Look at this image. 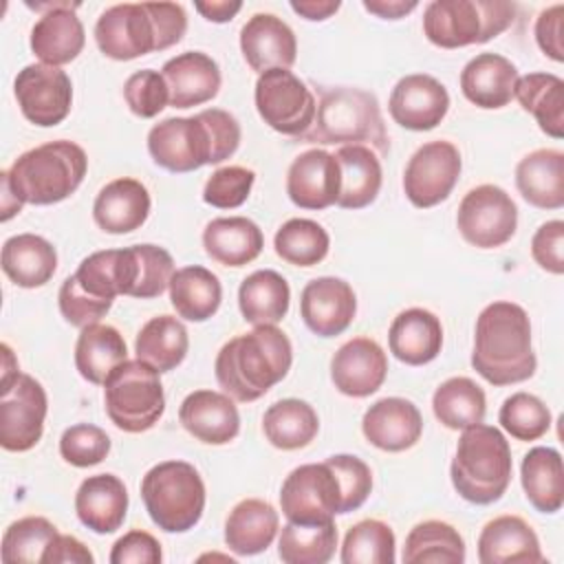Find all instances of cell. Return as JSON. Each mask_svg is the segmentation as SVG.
<instances>
[{
	"label": "cell",
	"mask_w": 564,
	"mask_h": 564,
	"mask_svg": "<svg viewBox=\"0 0 564 564\" xmlns=\"http://www.w3.org/2000/svg\"><path fill=\"white\" fill-rule=\"evenodd\" d=\"M240 137V123L231 112L207 108L194 117H170L152 126L148 152L159 167L185 174L234 156Z\"/></svg>",
	"instance_id": "6da1fadb"
},
{
	"label": "cell",
	"mask_w": 564,
	"mask_h": 564,
	"mask_svg": "<svg viewBox=\"0 0 564 564\" xmlns=\"http://www.w3.org/2000/svg\"><path fill=\"white\" fill-rule=\"evenodd\" d=\"M474 370L491 386H513L533 377L538 359L527 311L507 300L487 304L474 330Z\"/></svg>",
	"instance_id": "7a4b0ae2"
},
{
	"label": "cell",
	"mask_w": 564,
	"mask_h": 564,
	"mask_svg": "<svg viewBox=\"0 0 564 564\" xmlns=\"http://www.w3.org/2000/svg\"><path fill=\"white\" fill-rule=\"evenodd\" d=\"M293 364V346L278 326H253L231 337L216 355L214 372L218 386L240 403L264 397L280 383Z\"/></svg>",
	"instance_id": "3957f363"
},
{
	"label": "cell",
	"mask_w": 564,
	"mask_h": 564,
	"mask_svg": "<svg viewBox=\"0 0 564 564\" xmlns=\"http://www.w3.org/2000/svg\"><path fill=\"white\" fill-rule=\"evenodd\" d=\"M185 31L187 13L178 2H121L97 18L95 42L106 57L130 62L178 44Z\"/></svg>",
	"instance_id": "277c9868"
},
{
	"label": "cell",
	"mask_w": 564,
	"mask_h": 564,
	"mask_svg": "<svg viewBox=\"0 0 564 564\" xmlns=\"http://www.w3.org/2000/svg\"><path fill=\"white\" fill-rule=\"evenodd\" d=\"M300 141L319 145H366L379 156L390 152V137L377 97L370 90L350 86L322 90L315 121Z\"/></svg>",
	"instance_id": "5b68a950"
},
{
	"label": "cell",
	"mask_w": 564,
	"mask_h": 564,
	"mask_svg": "<svg viewBox=\"0 0 564 564\" xmlns=\"http://www.w3.org/2000/svg\"><path fill=\"white\" fill-rule=\"evenodd\" d=\"M511 447L498 427L476 423L463 430L449 465L452 485L463 500L471 505L498 502L511 482Z\"/></svg>",
	"instance_id": "8992f818"
},
{
	"label": "cell",
	"mask_w": 564,
	"mask_h": 564,
	"mask_svg": "<svg viewBox=\"0 0 564 564\" xmlns=\"http://www.w3.org/2000/svg\"><path fill=\"white\" fill-rule=\"evenodd\" d=\"M88 170L82 145L57 139L22 152L7 170L13 194L29 205H53L77 192Z\"/></svg>",
	"instance_id": "52a82bcc"
},
{
	"label": "cell",
	"mask_w": 564,
	"mask_h": 564,
	"mask_svg": "<svg viewBox=\"0 0 564 564\" xmlns=\"http://www.w3.org/2000/svg\"><path fill=\"white\" fill-rule=\"evenodd\" d=\"M141 498L150 520L159 529L165 533H185L200 522L207 494L192 463L163 460L145 471Z\"/></svg>",
	"instance_id": "ba28073f"
},
{
	"label": "cell",
	"mask_w": 564,
	"mask_h": 564,
	"mask_svg": "<svg viewBox=\"0 0 564 564\" xmlns=\"http://www.w3.org/2000/svg\"><path fill=\"white\" fill-rule=\"evenodd\" d=\"M516 4L505 0H434L423 11V33L438 48L485 44L505 33Z\"/></svg>",
	"instance_id": "9c48e42d"
},
{
	"label": "cell",
	"mask_w": 564,
	"mask_h": 564,
	"mask_svg": "<svg viewBox=\"0 0 564 564\" xmlns=\"http://www.w3.org/2000/svg\"><path fill=\"white\" fill-rule=\"evenodd\" d=\"M104 408L119 430L148 432L165 412L161 372L141 359H126L104 381Z\"/></svg>",
	"instance_id": "30bf717a"
},
{
	"label": "cell",
	"mask_w": 564,
	"mask_h": 564,
	"mask_svg": "<svg viewBox=\"0 0 564 564\" xmlns=\"http://www.w3.org/2000/svg\"><path fill=\"white\" fill-rule=\"evenodd\" d=\"M253 101L260 119L275 132L302 139L317 112L313 90L289 68H271L258 75Z\"/></svg>",
	"instance_id": "8fae6325"
},
{
	"label": "cell",
	"mask_w": 564,
	"mask_h": 564,
	"mask_svg": "<svg viewBox=\"0 0 564 564\" xmlns=\"http://www.w3.org/2000/svg\"><path fill=\"white\" fill-rule=\"evenodd\" d=\"M456 227L471 247L498 249L507 245L518 229V207L502 187L485 183L463 196Z\"/></svg>",
	"instance_id": "7c38bea8"
},
{
	"label": "cell",
	"mask_w": 564,
	"mask_h": 564,
	"mask_svg": "<svg viewBox=\"0 0 564 564\" xmlns=\"http://www.w3.org/2000/svg\"><path fill=\"white\" fill-rule=\"evenodd\" d=\"M280 509L289 522L319 524L341 513V487L333 467L306 463L295 467L282 482Z\"/></svg>",
	"instance_id": "4fadbf2b"
},
{
	"label": "cell",
	"mask_w": 564,
	"mask_h": 564,
	"mask_svg": "<svg viewBox=\"0 0 564 564\" xmlns=\"http://www.w3.org/2000/svg\"><path fill=\"white\" fill-rule=\"evenodd\" d=\"M48 399L44 386L20 372L0 386V445L7 452H29L44 432Z\"/></svg>",
	"instance_id": "5bb4252c"
},
{
	"label": "cell",
	"mask_w": 564,
	"mask_h": 564,
	"mask_svg": "<svg viewBox=\"0 0 564 564\" xmlns=\"http://www.w3.org/2000/svg\"><path fill=\"white\" fill-rule=\"evenodd\" d=\"M460 170V152L452 141H427L410 156L405 165L403 192L414 207H434L452 194Z\"/></svg>",
	"instance_id": "9a60e30c"
},
{
	"label": "cell",
	"mask_w": 564,
	"mask_h": 564,
	"mask_svg": "<svg viewBox=\"0 0 564 564\" xmlns=\"http://www.w3.org/2000/svg\"><path fill=\"white\" fill-rule=\"evenodd\" d=\"M13 93L24 119L40 128L62 123L73 106V84L66 70L42 62L18 70Z\"/></svg>",
	"instance_id": "2e32d148"
},
{
	"label": "cell",
	"mask_w": 564,
	"mask_h": 564,
	"mask_svg": "<svg viewBox=\"0 0 564 564\" xmlns=\"http://www.w3.org/2000/svg\"><path fill=\"white\" fill-rule=\"evenodd\" d=\"M26 7L40 11V20L31 29V51L48 66L70 64L86 44L84 24L77 18L79 2L53 0V2H26Z\"/></svg>",
	"instance_id": "e0dca14e"
},
{
	"label": "cell",
	"mask_w": 564,
	"mask_h": 564,
	"mask_svg": "<svg viewBox=\"0 0 564 564\" xmlns=\"http://www.w3.org/2000/svg\"><path fill=\"white\" fill-rule=\"evenodd\" d=\"M449 110L447 88L427 73L401 77L388 99V112L405 130L425 132L436 128Z\"/></svg>",
	"instance_id": "ac0fdd59"
},
{
	"label": "cell",
	"mask_w": 564,
	"mask_h": 564,
	"mask_svg": "<svg viewBox=\"0 0 564 564\" xmlns=\"http://www.w3.org/2000/svg\"><path fill=\"white\" fill-rule=\"evenodd\" d=\"M300 315L317 337L341 335L357 315L355 291L341 278H315L302 289Z\"/></svg>",
	"instance_id": "d6986e66"
},
{
	"label": "cell",
	"mask_w": 564,
	"mask_h": 564,
	"mask_svg": "<svg viewBox=\"0 0 564 564\" xmlns=\"http://www.w3.org/2000/svg\"><path fill=\"white\" fill-rule=\"evenodd\" d=\"M388 375V357L370 337H352L330 359L333 386L352 399L375 394Z\"/></svg>",
	"instance_id": "ffe728a7"
},
{
	"label": "cell",
	"mask_w": 564,
	"mask_h": 564,
	"mask_svg": "<svg viewBox=\"0 0 564 564\" xmlns=\"http://www.w3.org/2000/svg\"><path fill=\"white\" fill-rule=\"evenodd\" d=\"M341 187L335 154L313 148L293 159L286 172V194L300 209H326L337 205Z\"/></svg>",
	"instance_id": "44dd1931"
},
{
	"label": "cell",
	"mask_w": 564,
	"mask_h": 564,
	"mask_svg": "<svg viewBox=\"0 0 564 564\" xmlns=\"http://www.w3.org/2000/svg\"><path fill=\"white\" fill-rule=\"evenodd\" d=\"M240 53L258 75L271 68H291L297 57V40L282 18L253 13L240 29Z\"/></svg>",
	"instance_id": "7402d4cb"
},
{
	"label": "cell",
	"mask_w": 564,
	"mask_h": 564,
	"mask_svg": "<svg viewBox=\"0 0 564 564\" xmlns=\"http://www.w3.org/2000/svg\"><path fill=\"white\" fill-rule=\"evenodd\" d=\"M178 421L187 434L205 445H227L240 432V414L234 399L227 392L194 390L181 408Z\"/></svg>",
	"instance_id": "603a6c76"
},
{
	"label": "cell",
	"mask_w": 564,
	"mask_h": 564,
	"mask_svg": "<svg viewBox=\"0 0 564 564\" xmlns=\"http://www.w3.org/2000/svg\"><path fill=\"white\" fill-rule=\"evenodd\" d=\"M361 432L366 441L381 452H405L419 443L423 434V416L412 401L386 397L366 410Z\"/></svg>",
	"instance_id": "cb8c5ba5"
},
{
	"label": "cell",
	"mask_w": 564,
	"mask_h": 564,
	"mask_svg": "<svg viewBox=\"0 0 564 564\" xmlns=\"http://www.w3.org/2000/svg\"><path fill=\"white\" fill-rule=\"evenodd\" d=\"M161 75L170 90V106L181 110L212 101L223 82L216 59L203 51H185L170 57Z\"/></svg>",
	"instance_id": "d4e9b609"
},
{
	"label": "cell",
	"mask_w": 564,
	"mask_h": 564,
	"mask_svg": "<svg viewBox=\"0 0 564 564\" xmlns=\"http://www.w3.org/2000/svg\"><path fill=\"white\" fill-rule=\"evenodd\" d=\"M150 192L148 187L130 176L106 183L93 203V218L106 234H130L139 229L150 216Z\"/></svg>",
	"instance_id": "484cf974"
},
{
	"label": "cell",
	"mask_w": 564,
	"mask_h": 564,
	"mask_svg": "<svg viewBox=\"0 0 564 564\" xmlns=\"http://www.w3.org/2000/svg\"><path fill=\"white\" fill-rule=\"evenodd\" d=\"M75 513L93 533H115L128 513V489L115 474H95L82 480L75 494Z\"/></svg>",
	"instance_id": "4316f807"
},
{
	"label": "cell",
	"mask_w": 564,
	"mask_h": 564,
	"mask_svg": "<svg viewBox=\"0 0 564 564\" xmlns=\"http://www.w3.org/2000/svg\"><path fill=\"white\" fill-rule=\"evenodd\" d=\"M480 564H533L544 562L540 540L520 516H498L478 535Z\"/></svg>",
	"instance_id": "83f0119b"
},
{
	"label": "cell",
	"mask_w": 564,
	"mask_h": 564,
	"mask_svg": "<svg viewBox=\"0 0 564 564\" xmlns=\"http://www.w3.org/2000/svg\"><path fill=\"white\" fill-rule=\"evenodd\" d=\"M518 68L498 53H478L460 70V93L485 110L505 108L513 99Z\"/></svg>",
	"instance_id": "f1b7e54d"
},
{
	"label": "cell",
	"mask_w": 564,
	"mask_h": 564,
	"mask_svg": "<svg viewBox=\"0 0 564 564\" xmlns=\"http://www.w3.org/2000/svg\"><path fill=\"white\" fill-rule=\"evenodd\" d=\"M390 352L408 366H423L438 357L443 348L441 319L427 308L401 311L388 330Z\"/></svg>",
	"instance_id": "f546056e"
},
{
	"label": "cell",
	"mask_w": 564,
	"mask_h": 564,
	"mask_svg": "<svg viewBox=\"0 0 564 564\" xmlns=\"http://www.w3.org/2000/svg\"><path fill=\"white\" fill-rule=\"evenodd\" d=\"M516 187L538 209L564 207V152L540 148L522 156L516 167Z\"/></svg>",
	"instance_id": "4dcf8cb0"
},
{
	"label": "cell",
	"mask_w": 564,
	"mask_h": 564,
	"mask_svg": "<svg viewBox=\"0 0 564 564\" xmlns=\"http://www.w3.org/2000/svg\"><path fill=\"white\" fill-rule=\"evenodd\" d=\"M203 247L223 267H245L262 253L264 236L251 218H214L203 229Z\"/></svg>",
	"instance_id": "1f68e13d"
},
{
	"label": "cell",
	"mask_w": 564,
	"mask_h": 564,
	"mask_svg": "<svg viewBox=\"0 0 564 564\" xmlns=\"http://www.w3.org/2000/svg\"><path fill=\"white\" fill-rule=\"evenodd\" d=\"M280 529L275 507L260 498H245L225 520V544L236 555H258L271 546Z\"/></svg>",
	"instance_id": "d6a6232c"
},
{
	"label": "cell",
	"mask_w": 564,
	"mask_h": 564,
	"mask_svg": "<svg viewBox=\"0 0 564 564\" xmlns=\"http://www.w3.org/2000/svg\"><path fill=\"white\" fill-rule=\"evenodd\" d=\"M2 271L22 289L44 286L57 271L55 247L37 234H18L2 245Z\"/></svg>",
	"instance_id": "836d02e7"
},
{
	"label": "cell",
	"mask_w": 564,
	"mask_h": 564,
	"mask_svg": "<svg viewBox=\"0 0 564 564\" xmlns=\"http://www.w3.org/2000/svg\"><path fill=\"white\" fill-rule=\"evenodd\" d=\"M335 159L341 174L337 207L364 209L375 203L383 183L379 156L366 145H341Z\"/></svg>",
	"instance_id": "e575fe53"
},
{
	"label": "cell",
	"mask_w": 564,
	"mask_h": 564,
	"mask_svg": "<svg viewBox=\"0 0 564 564\" xmlns=\"http://www.w3.org/2000/svg\"><path fill=\"white\" fill-rule=\"evenodd\" d=\"M527 500L540 513H557L564 505V467L555 447H531L520 465Z\"/></svg>",
	"instance_id": "d590c367"
},
{
	"label": "cell",
	"mask_w": 564,
	"mask_h": 564,
	"mask_svg": "<svg viewBox=\"0 0 564 564\" xmlns=\"http://www.w3.org/2000/svg\"><path fill=\"white\" fill-rule=\"evenodd\" d=\"M289 282L273 269L253 271L240 282L238 306L242 319L251 326H275L289 313Z\"/></svg>",
	"instance_id": "8d00e7d4"
},
{
	"label": "cell",
	"mask_w": 564,
	"mask_h": 564,
	"mask_svg": "<svg viewBox=\"0 0 564 564\" xmlns=\"http://www.w3.org/2000/svg\"><path fill=\"white\" fill-rule=\"evenodd\" d=\"M167 291L176 315L187 322L209 319L216 315L223 302V286L218 275L200 264L176 269Z\"/></svg>",
	"instance_id": "74e56055"
},
{
	"label": "cell",
	"mask_w": 564,
	"mask_h": 564,
	"mask_svg": "<svg viewBox=\"0 0 564 564\" xmlns=\"http://www.w3.org/2000/svg\"><path fill=\"white\" fill-rule=\"evenodd\" d=\"M128 359L123 335L110 324L84 326L75 344V368L88 383L104 386L108 375Z\"/></svg>",
	"instance_id": "f35d334b"
},
{
	"label": "cell",
	"mask_w": 564,
	"mask_h": 564,
	"mask_svg": "<svg viewBox=\"0 0 564 564\" xmlns=\"http://www.w3.org/2000/svg\"><path fill=\"white\" fill-rule=\"evenodd\" d=\"M513 97L522 110L533 115L540 130L553 139L564 137V82L553 73H529L518 77Z\"/></svg>",
	"instance_id": "ab89813d"
},
{
	"label": "cell",
	"mask_w": 564,
	"mask_h": 564,
	"mask_svg": "<svg viewBox=\"0 0 564 564\" xmlns=\"http://www.w3.org/2000/svg\"><path fill=\"white\" fill-rule=\"evenodd\" d=\"M189 350L185 324L174 315H156L148 319L134 341L137 359L150 364L159 372H170L183 364Z\"/></svg>",
	"instance_id": "60d3db41"
},
{
	"label": "cell",
	"mask_w": 564,
	"mask_h": 564,
	"mask_svg": "<svg viewBox=\"0 0 564 564\" xmlns=\"http://www.w3.org/2000/svg\"><path fill=\"white\" fill-rule=\"evenodd\" d=\"M262 432L273 447L293 452L311 445L319 432V419L311 403L302 399H282L267 408Z\"/></svg>",
	"instance_id": "b9f144b4"
},
{
	"label": "cell",
	"mask_w": 564,
	"mask_h": 564,
	"mask_svg": "<svg viewBox=\"0 0 564 564\" xmlns=\"http://www.w3.org/2000/svg\"><path fill=\"white\" fill-rule=\"evenodd\" d=\"M432 410L447 430H465L482 423L487 399L482 388L469 377H449L434 390Z\"/></svg>",
	"instance_id": "7bdbcfd3"
},
{
	"label": "cell",
	"mask_w": 564,
	"mask_h": 564,
	"mask_svg": "<svg viewBox=\"0 0 564 564\" xmlns=\"http://www.w3.org/2000/svg\"><path fill=\"white\" fill-rule=\"evenodd\" d=\"M401 557L405 564H463L465 542L452 524L425 520L410 529Z\"/></svg>",
	"instance_id": "ee69618b"
},
{
	"label": "cell",
	"mask_w": 564,
	"mask_h": 564,
	"mask_svg": "<svg viewBox=\"0 0 564 564\" xmlns=\"http://www.w3.org/2000/svg\"><path fill=\"white\" fill-rule=\"evenodd\" d=\"M337 529L335 522L300 524L286 522L278 540V557L284 564H326L335 555Z\"/></svg>",
	"instance_id": "f6af8a7d"
},
{
	"label": "cell",
	"mask_w": 564,
	"mask_h": 564,
	"mask_svg": "<svg viewBox=\"0 0 564 564\" xmlns=\"http://www.w3.org/2000/svg\"><path fill=\"white\" fill-rule=\"evenodd\" d=\"M275 253L295 267L319 264L328 256L330 236L311 218H291L273 236Z\"/></svg>",
	"instance_id": "bcb514c9"
},
{
	"label": "cell",
	"mask_w": 564,
	"mask_h": 564,
	"mask_svg": "<svg viewBox=\"0 0 564 564\" xmlns=\"http://www.w3.org/2000/svg\"><path fill=\"white\" fill-rule=\"evenodd\" d=\"M341 564H392L397 560L394 531L375 518L361 520L346 531Z\"/></svg>",
	"instance_id": "7dc6e473"
},
{
	"label": "cell",
	"mask_w": 564,
	"mask_h": 564,
	"mask_svg": "<svg viewBox=\"0 0 564 564\" xmlns=\"http://www.w3.org/2000/svg\"><path fill=\"white\" fill-rule=\"evenodd\" d=\"M59 535L57 527L42 516H26L11 522L2 535L4 564H42L46 549Z\"/></svg>",
	"instance_id": "c3c4849f"
},
{
	"label": "cell",
	"mask_w": 564,
	"mask_h": 564,
	"mask_svg": "<svg viewBox=\"0 0 564 564\" xmlns=\"http://www.w3.org/2000/svg\"><path fill=\"white\" fill-rule=\"evenodd\" d=\"M498 421L516 441H538L551 430V410L529 392H513L500 405Z\"/></svg>",
	"instance_id": "681fc988"
},
{
	"label": "cell",
	"mask_w": 564,
	"mask_h": 564,
	"mask_svg": "<svg viewBox=\"0 0 564 564\" xmlns=\"http://www.w3.org/2000/svg\"><path fill=\"white\" fill-rule=\"evenodd\" d=\"M137 262V280L130 297L152 300L159 297L174 275V258L159 245H132Z\"/></svg>",
	"instance_id": "f907efd6"
},
{
	"label": "cell",
	"mask_w": 564,
	"mask_h": 564,
	"mask_svg": "<svg viewBox=\"0 0 564 564\" xmlns=\"http://www.w3.org/2000/svg\"><path fill=\"white\" fill-rule=\"evenodd\" d=\"M59 454L73 467L99 465L110 454V436L93 423H77L64 430Z\"/></svg>",
	"instance_id": "816d5d0a"
},
{
	"label": "cell",
	"mask_w": 564,
	"mask_h": 564,
	"mask_svg": "<svg viewBox=\"0 0 564 564\" xmlns=\"http://www.w3.org/2000/svg\"><path fill=\"white\" fill-rule=\"evenodd\" d=\"M256 183V172L242 165H225L212 172L203 187V200L218 209L240 207Z\"/></svg>",
	"instance_id": "f5cc1de1"
},
{
	"label": "cell",
	"mask_w": 564,
	"mask_h": 564,
	"mask_svg": "<svg viewBox=\"0 0 564 564\" xmlns=\"http://www.w3.org/2000/svg\"><path fill=\"white\" fill-rule=\"evenodd\" d=\"M123 99L130 112L141 119H152L170 104V90L159 70L141 68L126 79Z\"/></svg>",
	"instance_id": "db71d44e"
},
{
	"label": "cell",
	"mask_w": 564,
	"mask_h": 564,
	"mask_svg": "<svg viewBox=\"0 0 564 564\" xmlns=\"http://www.w3.org/2000/svg\"><path fill=\"white\" fill-rule=\"evenodd\" d=\"M326 463L333 467V471L339 478L341 513H350L359 509L372 491L370 467L359 456H352V454H335V456H328Z\"/></svg>",
	"instance_id": "11a10c76"
},
{
	"label": "cell",
	"mask_w": 564,
	"mask_h": 564,
	"mask_svg": "<svg viewBox=\"0 0 564 564\" xmlns=\"http://www.w3.org/2000/svg\"><path fill=\"white\" fill-rule=\"evenodd\" d=\"M57 304H59V313L62 317L77 328L97 324L112 306V302L108 300H97L93 295H88L86 291H82V286L77 284V280L73 275H68L57 293Z\"/></svg>",
	"instance_id": "9f6ffc18"
},
{
	"label": "cell",
	"mask_w": 564,
	"mask_h": 564,
	"mask_svg": "<svg viewBox=\"0 0 564 564\" xmlns=\"http://www.w3.org/2000/svg\"><path fill=\"white\" fill-rule=\"evenodd\" d=\"M533 260L549 273H564V223L549 220L540 225L531 238Z\"/></svg>",
	"instance_id": "6f0895ef"
},
{
	"label": "cell",
	"mask_w": 564,
	"mask_h": 564,
	"mask_svg": "<svg viewBox=\"0 0 564 564\" xmlns=\"http://www.w3.org/2000/svg\"><path fill=\"white\" fill-rule=\"evenodd\" d=\"M110 564H159L163 560L159 540L141 529L123 533L110 551Z\"/></svg>",
	"instance_id": "680465c9"
},
{
	"label": "cell",
	"mask_w": 564,
	"mask_h": 564,
	"mask_svg": "<svg viewBox=\"0 0 564 564\" xmlns=\"http://www.w3.org/2000/svg\"><path fill=\"white\" fill-rule=\"evenodd\" d=\"M564 4H553L540 11L535 20V42L553 62H564Z\"/></svg>",
	"instance_id": "91938a15"
},
{
	"label": "cell",
	"mask_w": 564,
	"mask_h": 564,
	"mask_svg": "<svg viewBox=\"0 0 564 564\" xmlns=\"http://www.w3.org/2000/svg\"><path fill=\"white\" fill-rule=\"evenodd\" d=\"M95 557L75 535L59 533L44 553L42 564H93Z\"/></svg>",
	"instance_id": "94428289"
},
{
	"label": "cell",
	"mask_w": 564,
	"mask_h": 564,
	"mask_svg": "<svg viewBox=\"0 0 564 564\" xmlns=\"http://www.w3.org/2000/svg\"><path fill=\"white\" fill-rule=\"evenodd\" d=\"M194 9L209 22L223 24L236 18V13L242 9V2L238 0H207V2H194Z\"/></svg>",
	"instance_id": "6125c7cd"
},
{
	"label": "cell",
	"mask_w": 564,
	"mask_h": 564,
	"mask_svg": "<svg viewBox=\"0 0 564 564\" xmlns=\"http://www.w3.org/2000/svg\"><path fill=\"white\" fill-rule=\"evenodd\" d=\"M341 7L339 0H293L291 9L311 22H322L337 13Z\"/></svg>",
	"instance_id": "be15d7a7"
},
{
	"label": "cell",
	"mask_w": 564,
	"mask_h": 564,
	"mask_svg": "<svg viewBox=\"0 0 564 564\" xmlns=\"http://www.w3.org/2000/svg\"><path fill=\"white\" fill-rule=\"evenodd\" d=\"M361 4L366 11L383 20H399L419 7V2L414 0H408V2L405 0H364Z\"/></svg>",
	"instance_id": "e7e4bbea"
},
{
	"label": "cell",
	"mask_w": 564,
	"mask_h": 564,
	"mask_svg": "<svg viewBox=\"0 0 564 564\" xmlns=\"http://www.w3.org/2000/svg\"><path fill=\"white\" fill-rule=\"evenodd\" d=\"M0 183H2V200H0L2 214H0V220L7 223L9 218H13L15 214L22 212V205H24V203L13 194V189H11V185H9V178H7V170L0 172Z\"/></svg>",
	"instance_id": "03108f58"
}]
</instances>
